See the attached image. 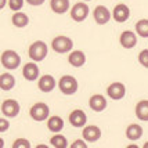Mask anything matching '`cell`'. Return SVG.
<instances>
[{
  "label": "cell",
  "instance_id": "1",
  "mask_svg": "<svg viewBox=\"0 0 148 148\" xmlns=\"http://www.w3.org/2000/svg\"><path fill=\"white\" fill-rule=\"evenodd\" d=\"M0 62L7 71H15L21 66V56L14 50H4L0 56Z\"/></svg>",
  "mask_w": 148,
  "mask_h": 148
},
{
  "label": "cell",
  "instance_id": "33",
  "mask_svg": "<svg viewBox=\"0 0 148 148\" xmlns=\"http://www.w3.org/2000/svg\"><path fill=\"white\" fill-rule=\"evenodd\" d=\"M36 148H47V145H43V144H39V145H36Z\"/></svg>",
  "mask_w": 148,
  "mask_h": 148
},
{
  "label": "cell",
  "instance_id": "25",
  "mask_svg": "<svg viewBox=\"0 0 148 148\" xmlns=\"http://www.w3.org/2000/svg\"><path fill=\"white\" fill-rule=\"evenodd\" d=\"M50 144H51L54 148H66L68 147V140L66 137L60 133H54L51 138H50Z\"/></svg>",
  "mask_w": 148,
  "mask_h": 148
},
{
  "label": "cell",
  "instance_id": "8",
  "mask_svg": "<svg viewBox=\"0 0 148 148\" xmlns=\"http://www.w3.org/2000/svg\"><path fill=\"white\" fill-rule=\"evenodd\" d=\"M107 96L114 101H119L126 96V86L122 82H112L107 87Z\"/></svg>",
  "mask_w": 148,
  "mask_h": 148
},
{
  "label": "cell",
  "instance_id": "22",
  "mask_svg": "<svg viewBox=\"0 0 148 148\" xmlns=\"http://www.w3.org/2000/svg\"><path fill=\"white\" fill-rule=\"evenodd\" d=\"M134 114L138 121L148 122V100H140L136 104Z\"/></svg>",
  "mask_w": 148,
  "mask_h": 148
},
{
  "label": "cell",
  "instance_id": "14",
  "mask_svg": "<svg viewBox=\"0 0 148 148\" xmlns=\"http://www.w3.org/2000/svg\"><path fill=\"white\" fill-rule=\"evenodd\" d=\"M138 35L133 31H123L119 36V43L123 49H134L137 46V42H138Z\"/></svg>",
  "mask_w": 148,
  "mask_h": 148
},
{
  "label": "cell",
  "instance_id": "5",
  "mask_svg": "<svg viewBox=\"0 0 148 148\" xmlns=\"http://www.w3.org/2000/svg\"><path fill=\"white\" fill-rule=\"evenodd\" d=\"M29 115H31V118H32L35 122H43V121L49 119V116H50V108L45 103H36L31 107Z\"/></svg>",
  "mask_w": 148,
  "mask_h": 148
},
{
  "label": "cell",
  "instance_id": "2",
  "mask_svg": "<svg viewBox=\"0 0 148 148\" xmlns=\"http://www.w3.org/2000/svg\"><path fill=\"white\" fill-rule=\"evenodd\" d=\"M47 54H49V47H47V45H46L43 40L33 42L32 45L29 46V49H28V56L35 62L43 61L47 57Z\"/></svg>",
  "mask_w": 148,
  "mask_h": 148
},
{
  "label": "cell",
  "instance_id": "21",
  "mask_svg": "<svg viewBox=\"0 0 148 148\" xmlns=\"http://www.w3.org/2000/svg\"><path fill=\"white\" fill-rule=\"evenodd\" d=\"M69 0H50V8L54 14H65L69 11Z\"/></svg>",
  "mask_w": 148,
  "mask_h": 148
},
{
  "label": "cell",
  "instance_id": "6",
  "mask_svg": "<svg viewBox=\"0 0 148 148\" xmlns=\"http://www.w3.org/2000/svg\"><path fill=\"white\" fill-rule=\"evenodd\" d=\"M89 13H90V8H89V4H86V1H79L76 4H73L69 10L71 18L75 22H83L89 17Z\"/></svg>",
  "mask_w": 148,
  "mask_h": 148
},
{
  "label": "cell",
  "instance_id": "30",
  "mask_svg": "<svg viewBox=\"0 0 148 148\" xmlns=\"http://www.w3.org/2000/svg\"><path fill=\"white\" fill-rule=\"evenodd\" d=\"M71 148H86L87 147V141L84 140L83 137L82 138H79V140H75L73 143H71Z\"/></svg>",
  "mask_w": 148,
  "mask_h": 148
},
{
  "label": "cell",
  "instance_id": "11",
  "mask_svg": "<svg viewBox=\"0 0 148 148\" xmlns=\"http://www.w3.org/2000/svg\"><path fill=\"white\" fill-rule=\"evenodd\" d=\"M111 17H112V13L110 11V8L103 6V4L97 6L96 8L93 10V18L96 21V24H98V25H105V24H108Z\"/></svg>",
  "mask_w": 148,
  "mask_h": 148
},
{
  "label": "cell",
  "instance_id": "17",
  "mask_svg": "<svg viewBox=\"0 0 148 148\" xmlns=\"http://www.w3.org/2000/svg\"><path fill=\"white\" fill-rule=\"evenodd\" d=\"M87 58H86V54L82 50H72L69 54H68V62L69 65H72L73 68H82L84 64H86Z\"/></svg>",
  "mask_w": 148,
  "mask_h": 148
},
{
  "label": "cell",
  "instance_id": "9",
  "mask_svg": "<svg viewBox=\"0 0 148 148\" xmlns=\"http://www.w3.org/2000/svg\"><path fill=\"white\" fill-rule=\"evenodd\" d=\"M68 122L71 126L73 127H84L86 125H87V115H86V112L83 110H80V108H76V110L71 111V114L68 116Z\"/></svg>",
  "mask_w": 148,
  "mask_h": 148
},
{
  "label": "cell",
  "instance_id": "4",
  "mask_svg": "<svg viewBox=\"0 0 148 148\" xmlns=\"http://www.w3.org/2000/svg\"><path fill=\"white\" fill-rule=\"evenodd\" d=\"M51 49L58 54H66L71 53L73 49V40L68 36L60 35L51 40Z\"/></svg>",
  "mask_w": 148,
  "mask_h": 148
},
{
  "label": "cell",
  "instance_id": "18",
  "mask_svg": "<svg viewBox=\"0 0 148 148\" xmlns=\"http://www.w3.org/2000/svg\"><path fill=\"white\" fill-rule=\"evenodd\" d=\"M143 133H144V129L143 126H140L138 123H132L126 127V138L130 140V141H137L143 137Z\"/></svg>",
  "mask_w": 148,
  "mask_h": 148
},
{
  "label": "cell",
  "instance_id": "23",
  "mask_svg": "<svg viewBox=\"0 0 148 148\" xmlns=\"http://www.w3.org/2000/svg\"><path fill=\"white\" fill-rule=\"evenodd\" d=\"M11 24L15 28H25L29 24V17L25 13H22V11H15L11 15Z\"/></svg>",
  "mask_w": 148,
  "mask_h": 148
},
{
  "label": "cell",
  "instance_id": "28",
  "mask_svg": "<svg viewBox=\"0 0 148 148\" xmlns=\"http://www.w3.org/2000/svg\"><path fill=\"white\" fill-rule=\"evenodd\" d=\"M13 148H31V141L26 140V138L19 137V138H17V140H14Z\"/></svg>",
  "mask_w": 148,
  "mask_h": 148
},
{
  "label": "cell",
  "instance_id": "29",
  "mask_svg": "<svg viewBox=\"0 0 148 148\" xmlns=\"http://www.w3.org/2000/svg\"><path fill=\"white\" fill-rule=\"evenodd\" d=\"M8 127H10L8 118H6V116H1V118H0V133H4V132H7V130H8Z\"/></svg>",
  "mask_w": 148,
  "mask_h": 148
},
{
  "label": "cell",
  "instance_id": "32",
  "mask_svg": "<svg viewBox=\"0 0 148 148\" xmlns=\"http://www.w3.org/2000/svg\"><path fill=\"white\" fill-rule=\"evenodd\" d=\"M6 6H8V0H0V10H3Z\"/></svg>",
  "mask_w": 148,
  "mask_h": 148
},
{
  "label": "cell",
  "instance_id": "34",
  "mask_svg": "<svg viewBox=\"0 0 148 148\" xmlns=\"http://www.w3.org/2000/svg\"><path fill=\"white\" fill-rule=\"evenodd\" d=\"M144 148H148V141H147V143H144Z\"/></svg>",
  "mask_w": 148,
  "mask_h": 148
},
{
  "label": "cell",
  "instance_id": "19",
  "mask_svg": "<svg viewBox=\"0 0 148 148\" xmlns=\"http://www.w3.org/2000/svg\"><path fill=\"white\" fill-rule=\"evenodd\" d=\"M47 129L50 130L51 133H60L61 130L64 129L65 126V122L64 119L61 118V116L58 115H53V116H49V119H47Z\"/></svg>",
  "mask_w": 148,
  "mask_h": 148
},
{
  "label": "cell",
  "instance_id": "16",
  "mask_svg": "<svg viewBox=\"0 0 148 148\" xmlns=\"http://www.w3.org/2000/svg\"><path fill=\"white\" fill-rule=\"evenodd\" d=\"M89 107L94 112H103V111L107 110L108 101H107L105 96H103V94H93L89 98Z\"/></svg>",
  "mask_w": 148,
  "mask_h": 148
},
{
  "label": "cell",
  "instance_id": "12",
  "mask_svg": "<svg viewBox=\"0 0 148 148\" xmlns=\"http://www.w3.org/2000/svg\"><path fill=\"white\" fill-rule=\"evenodd\" d=\"M22 76L28 82H35L40 77V69L35 61H29L22 66Z\"/></svg>",
  "mask_w": 148,
  "mask_h": 148
},
{
  "label": "cell",
  "instance_id": "7",
  "mask_svg": "<svg viewBox=\"0 0 148 148\" xmlns=\"http://www.w3.org/2000/svg\"><path fill=\"white\" fill-rule=\"evenodd\" d=\"M0 111H1V115L6 116V118H17L21 111V107H19V103L14 98H7L1 103V107H0Z\"/></svg>",
  "mask_w": 148,
  "mask_h": 148
},
{
  "label": "cell",
  "instance_id": "27",
  "mask_svg": "<svg viewBox=\"0 0 148 148\" xmlns=\"http://www.w3.org/2000/svg\"><path fill=\"white\" fill-rule=\"evenodd\" d=\"M137 60H138V62H140L141 66L148 69V49H144V50H141V51L138 53Z\"/></svg>",
  "mask_w": 148,
  "mask_h": 148
},
{
  "label": "cell",
  "instance_id": "3",
  "mask_svg": "<svg viewBox=\"0 0 148 148\" xmlns=\"http://www.w3.org/2000/svg\"><path fill=\"white\" fill-rule=\"evenodd\" d=\"M57 87L60 89V91L65 94V96H72L75 94L79 89V83H77V79L72 75H64V76L60 77L58 80Z\"/></svg>",
  "mask_w": 148,
  "mask_h": 148
},
{
  "label": "cell",
  "instance_id": "10",
  "mask_svg": "<svg viewBox=\"0 0 148 148\" xmlns=\"http://www.w3.org/2000/svg\"><path fill=\"white\" fill-rule=\"evenodd\" d=\"M58 84V82L56 80V77L50 75V73H46L43 76H40L38 79V89L42 93H51L56 86Z\"/></svg>",
  "mask_w": 148,
  "mask_h": 148
},
{
  "label": "cell",
  "instance_id": "24",
  "mask_svg": "<svg viewBox=\"0 0 148 148\" xmlns=\"http://www.w3.org/2000/svg\"><path fill=\"white\" fill-rule=\"evenodd\" d=\"M134 32L140 38H148V18H141L136 22Z\"/></svg>",
  "mask_w": 148,
  "mask_h": 148
},
{
  "label": "cell",
  "instance_id": "26",
  "mask_svg": "<svg viewBox=\"0 0 148 148\" xmlns=\"http://www.w3.org/2000/svg\"><path fill=\"white\" fill-rule=\"evenodd\" d=\"M24 3H25V0H8V7L14 13L15 11H21L22 7H24Z\"/></svg>",
  "mask_w": 148,
  "mask_h": 148
},
{
  "label": "cell",
  "instance_id": "35",
  "mask_svg": "<svg viewBox=\"0 0 148 148\" xmlns=\"http://www.w3.org/2000/svg\"><path fill=\"white\" fill-rule=\"evenodd\" d=\"M82 1H91V0H82Z\"/></svg>",
  "mask_w": 148,
  "mask_h": 148
},
{
  "label": "cell",
  "instance_id": "20",
  "mask_svg": "<svg viewBox=\"0 0 148 148\" xmlns=\"http://www.w3.org/2000/svg\"><path fill=\"white\" fill-rule=\"evenodd\" d=\"M15 87V77L10 72H3L0 75V89L3 91H10Z\"/></svg>",
  "mask_w": 148,
  "mask_h": 148
},
{
  "label": "cell",
  "instance_id": "31",
  "mask_svg": "<svg viewBox=\"0 0 148 148\" xmlns=\"http://www.w3.org/2000/svg\"><path fill=\"white\" fill-rule=\"evenodd\" d=\"M28 4H31L33 7H38V6H42V4H45L46 0H25Z\"/></svg>",
  "mask_w": 148,
  "mask_h": 148
},
{
  "label": "cell",
  "instance_id": "15",
  "mask_svg": "<svg viewBox=\"0 0 148 148\" xmlns=\"http://www.w3.org/2000/svg\"><path fill=\"white\" fill-rule=\"evenodd\" d=\"M112 18L116 21L118 24H123L130 18V8L126 4H116L112 10Z\"/></svg>",
  "mask_w": 148,
  "mask_h": 148
},
{
  "label": "cell",
  "instance_id": "13",
  "mask_svg": "<svg viewBox=\"0 0 148 148\" xmlns=\"http://www.w3.org/2000/svg\"><path fill=\"white\" fill-rule=\"evenodd\" d=\"M101 129L96 125H86L82 130V137L87 143H96L101 138Z\"/></svg>",
  "mask_w": 148,
  "mask_h": 148
}]
</instances>
